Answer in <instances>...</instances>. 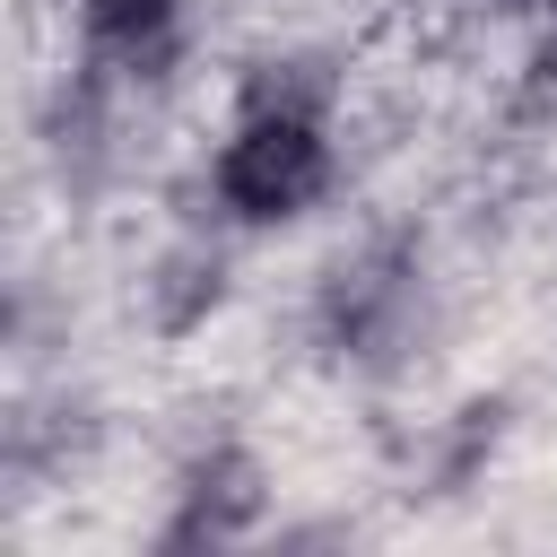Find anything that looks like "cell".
Returning a JSON list of instances; mask_svg holds the SVG:
<instances>
[{"label":"cell","instance_id":"7","mask_svg":"<svg viewBox=\"0 0 557 557\" xmlns=\"http://www.w3.org/2000/svg\"><path fill=\"white\" fill-rule=\"evenodd\" d=\"M348 104V52L322 35H270L226 61V113H313L339 122Z\"/></svg>","mask_w":557,"mask_h":557},{"label":"cell","instance_id":"6","mask_svg":"<svg viewBox=\"0 0 557 557\" xmlns=\"http://www.w3.org/2000/svg\"><path fill=\"white\" fill-rule=\"evenodd\" d=\"M226 305H235V235L209 218H174V235L139 261V287H131L139 331L157 348H191Z\"/></svg>","mask_w":557,"mask_h":557},{"label":"cell","instance_id":"3","mask_svg":"<svg viewBox=\"0 0 557 557\" xmlns=\"http://www.w3.org/2000/svg\"><path fill=\"white\" fill-rule=\"evenodd\" d=\"M270 505H278V479L261 461L252 435L235 426H209L174 453L165 487H157V522H148V548L157 557H226V548H252L270 540Z\"/></svg>","mask_w":557,"mask_h":557},{"label":"cell","instance_id":"9","mask_svg":"<svg viewBox=\"0 0 557 557\" xmlns=\"http://www.w3.org/2000/svg\"><path fill=\"white\" fill-rule=\"evenodd\" d=\"M505 122L531 139H557V0L522 17V52L505 70Z\"/></svg>","mask_w":557,"mask_h":557},{"label":"cell","instance_id":"4","mask_svg":"<svg viewBox=\"0 0 557 557\" xmlns=\"http://www.w3.org/2000/svg\"><path fill=\"white\" fill-rule=\"evenodd\" d=\"M139 87H122L96 61H61L35 96V157L61 183V200H104L131 174V122H139Z\"/></svg>","mask_w":557,"mask_h":557},{"label":"cell","instance_id":"10","mask_svg":"<svg viewBox=\"0 0 557 557\" xmlns=\"http://www.w3.org/2000/svg\"><path fill=\"white\" fill-rule=\"evenodd\" d=\"M444 17H461V26H522L540 0H435Z\"/></svg>","mask_w":557,"mask_h":557},{"label":"cell","instance_id":"8","mask_svg":"<svg viewBox=\"0 0 557 557\" xmlns=\"http://www.w3.org/2000/svg\"><path fill=\"white\" fill-rule=\"evenodd\" d=\"M505 435H513V392H470V400H453V409L426 426V444H418V479H426V496H461V487H479L487 461L505 453Z\"/></svg>","mask_w":557,"mask_h":557},{"label":"cell","instance_id":"5","mask_svg":"<svg viewBox=\"0 0 557 557\" xmlns=\"http://www.w3.org/2000/svg\"><path fill=\"white\" fill-rule=\"evenodd\" d=\"M70 9V52L139 87L148 104L191 70L200 52V0H61Z\"/></svg>","mask_w":557,"mask_h":557},{"label":"cell","instance_id":"2","mask_svg":"<svg viewBox=\"0 0 557 557\" xmlns=\"http://www.w3.org/2000/svg\"><path fill=\"white\" fill-rule=\"evenodd\" d=\"M339 183H348L339 122H313V113H226L218 139L191 165L183 218H209L235 244H261V235L313 226L339 200Z\"/></svg>","mask_w":557,"mask_h":557},{"label":"cell","instance_id":"1","mask_svg":"<svg viewBox=\"0 0 557 557\" xmlns=\"http://www.w3.org/2000/svg\"><path fill=\"white\" fill-rule=\"evenodd\" d=\"M435 244L426 226H366L348 235L305 287V348L339 383H400L435 348Z\"/></svg>","mask_w":557,"mask_h":557}]
</instances>
